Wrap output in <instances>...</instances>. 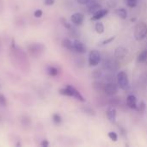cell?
Instances as JSON below:
<instances>
[{"label":"cell","mask_w":147,"mask_h":147,"mask_svg":"<svg viewBox=\"0 0 147 147\" xmlns=\"http://www.w3.org/2000/svg\"><path fill=\"white\" fill-rule=\"evenodd\" d=\"M147 35V25L146 22H141L137 24L134 30V37L137 40H142Z\"/></svg>","instance_id":"obj_1"},{"label":"cell","mask_w":147,"mask_h":147,"mask_svg":"<svg viewBox=\"0 0 147 147\" xmlns=\"http://www.w3.org/2000/svg\"><path fill=\"white\" fill-rule=\"evenodd\" d=\"M117 84L119 88L123 90L127 89L129 85V80L127 74L124 71H121L117 74Z\"/></svg>","instance_id":"obj_2"},{"label":"cell","mask_w":147,"mask_h":147,"mask_svg":"<svg viewBox=\"0 0 147 147\" xmlns=\"http://www.w3.org/2000/svg\"><path fill=\"white\" fill-rule=\"evenodd\" d=\"M101 61V54L97 50H92L89 53V65L90 66H96Z\"/></svg>","instance_id":"obj_3"},{"label":"cell","mask_w":147,"mask_h":147,"mask_svg":"<svg viewBox=\"0 0 147 147\" xmlns=\"http://www.w3.org/2000/svg\"><path fill=\"white\" fill-rule=\"evenodd\" d=\"M118 89H119L118 84H115L113 82H109L106 84H104L103 91L109 96H115V94H117Z\"/></svg>","instance_id":"obj_4"},{"label":"cell","mask_w":147,"mask_h":147,"mask_svg":"<svg viewBox=\"0 0 147 147\" xmlns=\"http://www.w3.org/2000/svg\"><path fill=\"white\" fill-rule=\"evenodd\" d=\"M73 48H74V51L77 52V53H78L84 54V53H86V47H85V46L79 40H75L73 41Z\"/></svg>","instance_id":"obj_5"},{"label":"cell","mask_w":147,"mask_h":147,"mask_svg":"<svg viewBox=\"0 0 147 147\" xmlns=\"http://www.w3.org/2000/svg\"><path fill=\"white\" fill-rule=\"evenodd\" d=\"M87 5H88V12L91 15H94L101 9H102L101 4H99L96 2H91V0L87 3Z\"/></svg>","instance_id":"obj_6"},{"label":"cell","mask_w":147,"mask_h":147,"mask_svg":"<svg viewBox=\"0 0 147 147\" xmlns=\"http://www.w3.org/2000/svg\"><path fill=\"white\" fill-rule=\"evenodd\" d=\"M84 15L82 13H79V12L72 14L71 16V22L74 23L75 25H81L84 22Z\"/></svg>","instance_id":"obj_7"},{"label":"cell","mask_w":147,"mask_h":147,"mask_svg":"<svg viewBox=\"0 0 147 147\" xmlns=\"http://www.w3.org/2000/svg\"><path fill=\"white\" fill-rule=\"evenodd\" d=\"M109 13V9H101L99 11H97L96 13H95L94 15H92V17L90 18L91 21H98L102 18H103L104 16H106Z\"/></svg>","instance_id":"obj_8"},{"label":"cell","mask_w":147,"mask_h":147,"mask_svg":"<svg viewBox=\"0 0 147 147\" xmlns=\"http://www.w3.org/2000/svg\"><path fill=\"white\" fill-rule=\"evenodd\" d=\"M127 106L132 109H136L137 106H138V102H137V98L134 95H129L127 98Z\"/></svg>","instance_id":"obj_9"},{"label":"cell","mask_w":147,"mask_h":147,"mask_svg":"<svg viewBox=\"0 0 147 147\" xmlns=\"http://www.w3.org/2000/svg\"><path fill=\"white\" fill-rule=\"evenodd\" d=\"M107 117L109 121L112 123H115L116 121V109L113 107H109L107 109Z\"/></svg>","instance_id":"obj_10"},{"label":"cell","mask_w":147,"mask_h":147,"mask_svg":"<svg viewBox=\"0 0 147 147\" xmlns=\"http://www.w3.org/2000/svg\"><path fill=\"white\" fill-rule=\"evenodd\" d=\"M127 53V48H125L124 47L121 46V47H118L115 51V56L117 58V59H123L126 57Z\"/></svg>","instance_id":"obj_11"},{"label":"cell","mask_w":147,"mask_h":147,"mask_svg":"<svg viewBox=\"0 0 147 147\" xmlns=\"http://www.w3.org/2000/svg\"><path fill=\"white\" fill-rule=\"evenodd\" d=\"M69 86V88L71 89V94H72V97H74V98H76L77 100H78V101H80V102H85V99H84V97L81 95V93L76 89V88H74L73 86H71V85H68Z\"/></svg>","instance_id":"obj_12"},{"label":"cell","mask_w":147,"mask_h":147,"mask_svg":"<svg viewBox=\"0 0 147 147\" xmlns=\"http://www.w3.org/2000/svg\"><path fill=\"white\" fill-rule=\"evenodd\" d=\"M115 14L117 16H119L121 19H127V11L125 8H119L117 9H115Z\"/></svg>","instance_id":"obj_13"},{"label":"cell","mask_w":147,"mask_h":147,"mask_svg":"<svg viewBox=\"0 0 147 147\" xmlns=\"http://www.w3.org/2000/svg\"><path fill=\"white\" fill-rule=\"evenodd\" d=\"M62 46L65 47V48H66V49H68V50H70V51H74V48H73V42L71 40H69V39H64L63 40H62Z\"/></svg>","instance_id":"obj_14"},{"label":"cell","mask_w":147,"mask_h":147,"mask_svg":"<svg viewBox=\"0 0 147 147\" xmlns=\"http://www.w3.org/2000/svg\"><path fill=\"white\" fill-rule=\"evenodd\" d=\"M95 30H96V32L97 34H102V33L104 32V26H103L102 22H96V25H95Z\"/></svg>","instance_id":"obj_15"},{"label":"cell","mask_w":147,"mask_h":147,"mask_svg":"<svg viewBox=\"0 0 147 147\" xmlns=\"http://www.w3.org/2000/svg\"><path fill=\"white\" fill-rule=\"evenodd\" d=\"M147 59V50H144L142 51L139 56H138V62L139 63H143Z\"/></svg>","instance_id":"obj_16"},{"label":"cell","mask_w":147,"mask_h":147,"mask_svg":"<svg viewBox=\"0 0 147 147\" xmlns=\"http://www.w3.org/2000/svg\"><path fill=\"white\" fill-rule=\"evenodd\" d=\"M47 71V73H48L50 76H53V77L57 76L58 73H59V70H58L56 67H54V66H48Z\"/></svg>","instance_id":"obj_17"},{"label":"cell","mask_w":147,"mask_h":147,"mask_svg":"<svg viewBox=\"0 0 147 147\" xmlns=\"http://www.w3.org/2000/svg\"><path fill=\"white\" fill-rule=\"evenodd\" d=\"M93 88L97 90V91H101V90H103L104 89V84H102V83L100 82H95L93 84Z\"/></svg>","instance_id":"obj_18"},{"label":"cell","mask_w":147,"mask_h":147,"mask_svg":"<svg viewBox=\"0 0 147 147\" xmlns=\"http://www.w3.org/2000/svg\"><path fill=\"white\" fill-rule=\"evenodd\" d=\"M146 103L144 102H140L139 104H138V106H137V110L140 112V113H143V112H145L146 111Z\"/></svg>","instance_id":"obj_19"},{"label":"cell","mask_w":147,"mask_h":147,"mask_svg":"<svg viewBox=\"0 0 147 147\" xmlns=\"http://www.w3.org/2000/svg\"><path fill=\"white\" fill-rule=\"evenodd\" d=\"M108 136H109V138L112 141H114V142H116V141L118 140V135H117V134H116L115 132H109V133L108 134Z\"/></svg>","instance_id":"obj_20"},{"label":"cell","mask_w":147,"mask_h":147,"mask_svg":"<svg viewBox=\"0 0 147 147\" xmlns=\"http://www.w3.org/2000/svg\"><path fill=\"white\" fill-rule=\"evenodd\" d=\"M53 121L54 123L59 124V123H61V121H62V118H61V116H60L59 115L54 114V115H53Z\"/></svg>","instance_id":"obj_21"},{"label":"cell","mask_w":147,"mask_h":147,"mask_svg":"<svg viewBox=\"0 0 147 147\" xmlns=\"http://www.w3.org/2000/svg\"><path fill=\"white\" fill-rule=\"evenodd\" d=\"M138 4V0H127V5L130 8H134Z\"/></svg>","instance_id":"obj_22"},{"label":"cell","mask_w":147,"mask_h":147,"mask_svg":"<svg viewBox=\"0 0 147 147\" xmlns=\"http://www.w3.org/2000/svg\"><path fill=\"white\" fill-rule=\"evenodd\" d=\"M84 111L85 114H87V115H96L95 111H94L92 109H90V107H86L85 109H84Z\"/></svg>","instance_id":"obj_23"},{"label":"cell","mask_w":147,"mask_h":147,"mask_svg":"<svg viewBox=\"0 0 147 147\" xmlns=\"http://www.w3.org/2000/svg\"><path fill=\"white\" fill-rule=\"evenodd\" d=\"M61 23H62V25H63L65 28H67V29H71V23H69L65 19L62 18V19H61Z\"/></svg>","instance_id":"obj_24"},{"label":"cell","mask_w":147,"mask_h":147,"mask_svg":"<svg viewBox=\"0 0 147 147\" xmlns=\"http://www.w3.org/2000/svg\"><path fill=\"white\" fill-rule=\"evenodd\" d=\"M115 36H112V37H109V38H108V39H106V40H104L102 42V45H108V44H109V43H111L113 40H115Z\"/></svg>","instance_id":"obj_25"},{"label":"cell","mask_w":147,"mask_h":147,"mask_svg":"<svg viewBox=\"0 0 147 147\" xmlns=\"http://www.w3.org/2000/svg\"><path fill=\"white\" fill-rule=\"evenodd\" d=\"M0 105L3 106V107H4V106L7 105V100L4 97V96L2 95V94H0Z\"/></svg>","instance_id":"obj_26"},{"label":"cell","mask_w":147,"mask_h":147,"mask_svg":"<svg viewBox=\"0 0 147 147\" xmlns=\"http://www.w3.org/2000/svg\"><path fill=\"white\" fill-rule=\"evenodd\" d=\"M93 77L95 78H100L102 77V71L100 70H96L93 72Z\"/></svg>","instance_id":"obj_27"},{"label":"cell","mask_w":147,"mask_h":147,"mask_svg":"<svg viewBox=\"0 0 147 147\" xmlns=\"http://www.w3.org/2000/svg\"><path fill=\"white\" fill-rule=\"evenodd\" d=\"M34 16H35V17L39 18V17H40V16H42V11H41L40 9H37V10H35V11H34Z\"/></svg>","instance_id":"obj_28"},{"label":"cell","mask_w":147,"mask_h":147,"mask_svg":"<svg viewBox=\"0 0 147 147\" xmlns=\"http://www.w3.org/2000/svg\"><path fill=\"white\" fill-rule=\"evenodd\" d=\"M78 1V3H79V4H82V5H86L90 0H77Z\"/></svg>","instance_id":"obj_29"},{"label":"cell","mask_w":147,"mask_h":147,"mask_svg":"<svg viewBox=\"0 0 147 147\" xmlns=\"http://www.w3.org/2000/svg\"><path fill=\"white\" fill-rule=\"evenodd\" d=\"M54 3V0H45V4L46 5H48V6H51Z\"/></svg>","instance_id":"obj_30"},{"label":"cell","mask_w":147,"mask_h":147,"mask_svg":"<svg viewBox=\"0 0 147 147\" xmlns=\"http://www.w3.org/2000/svg\"><path fill=\"white\" fill-rule=\"evenodd\" d=\"M41 146H48V142H47V140H44V141L41 143Z\"/></svg>","instance_id":"obj_31"},{"label":"cell","mask_w":147,"mask_h":147,"mask_svg":"<svg viewBox=\"0 0 147 147\" xmlns=\"http://www.w3.org/2000/svg\"><path fill=\"white\" fill-rule=\"evenodd\" d=\"M131 21H132V22H134V21H136V18H132Z\"/></svg>","instance_id":"obj_32"}]
</instances>
